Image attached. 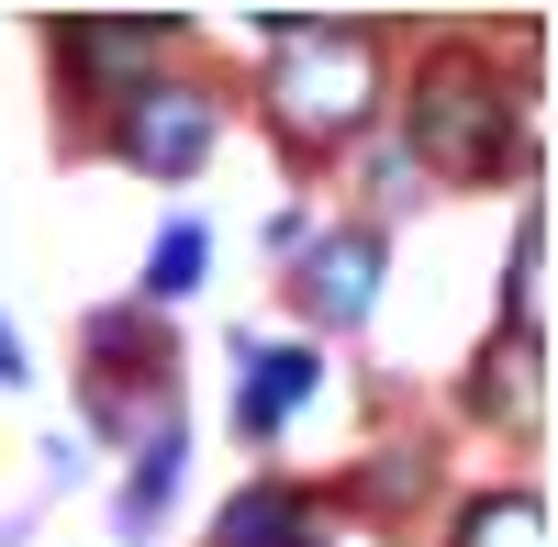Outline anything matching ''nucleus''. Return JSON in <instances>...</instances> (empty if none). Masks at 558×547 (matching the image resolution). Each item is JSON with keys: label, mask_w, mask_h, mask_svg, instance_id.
I'll list each match as a JSON object with an SVG mask.
<instances>
[{"label": "nucleus", "mask_w": 558, "mask_h": 547, "mask_svg": "<svg viewBox=\"0 0 558 547\" xmlns=\"http://www.w3.org/2000/svg\"><path fill=\"white\" fill-rule=\"evenodd\" d=\"M257 112L279 134V157H347L380 134L391 101V45L380 23H257Z\"/></svg>", "instance_id": "nucleus-1"}, {"label": "nucleus", "mask_w": 558, "mask_h": 547, "mask_svg": "<svg viewBox=\"0 0 558 547\" xmlns=\"http://www.w3.org/2000/svg\"><path fill=\"white\" fill-rule=\"evenodd\" d=\"M402 157L447 179V191H492V179H514L525 146H514V89L492 78V45L447 34L413 57V89H402Z\"/></svg>", "instance_id": "nucleus-2"}, {"label": "nucleus", "mask_w": 558, "mask_h": 547, "mask_svg": "<svg viewBox=\"0 0 558 547\" xmlns=\"http://www.w3.org/2000/svg\"><path fill=\"white\" fill-rule=\"evenodd\" d=\"M89 146L112 168H134V179H157V191H179V179H202L213 146H223V89L202 68H157V78H134L112 101V123L89 134Z\"/></svg>", "instance_id": "nucleus-3"}, {"label": "nucleus", "mask_w": 558, "mask_h": 547, "mask_svg": "<svg viewBox=\"0 0 558 547\" xmlns=\"http://www.w3.org/2000/svg\"><path fill=\"white\" fill-rule=\"evenodd\" d=\"M279 291H291V313H302V336L324 347V336H357L368 313L391 302V223H313V235L279 257Z\"/></svg>", "instance_id": "nucleus-4"}, {"label": "nucleus", "mask_w": 558, "mask_h": 547, "mask_svg": "<svg viewBox=\"0 0 558 547\" xmlns=\"http://www.w3.org/2000/svg\"><path fill=\"white\" fill-rule=\"evenodd\" d=\"M179 481H191V414L179 391H157L123 436V481H112V536L123 547H157V525L179 514Z\"/></svg>", "instance_id": "nucleus-5"}, {"label": "nucleus", "mask_w": 558, "mask_h": 547, "mask_svg": "<svg viewBox=\"0 0 558 547\" xmlns=\"http://www.w3.org/2000/svg\"><path fill=\"white\" fill-rule=\"evenodd\" d=\"M45 57H57L68 112H112L134 78H157V57H179V23H57Z\"/></svg>", "instance_id": "nucleus-6"}, {"label": "nucleus", "mask_w": 558, "mask_h": 547, "mask_svg": "<svg viewBox=\"0 0 558 547\" xmlns=\"http://www.w3.org/2000/svg\"><path fill=\"white\" fill-rule=\"evenodd\" d=\"M324 402V347L313 336H235V436L279 447L291 414Z\"/></svg>", "instance_id": "nucleus-7"}, {"label": "nucleus", "mask_w": 558, "mask_h": 547, "mask_svg": "<svg viewBox=\"0 0 558 547\" xmlns=\"http://www.w3.org/2000/svg\"><path fill=\"white\" fill-rule=\"evenodd\" d=\"M213 547H336V525L302 481H246V491H223Z\"/></svg>", "instance_id": "nucleus-8"}, {"label": "nucleus", "mask_w": 558, "mask_h": 547, "mask_svg": "<svg viewBox=\"0 0 558 547\" xmlns=\"http://www.w3.org/2000/svg\"><path fill=\"white\" fill-rule=\"evenodd\" d=\"M202 280H213V223H202V212H168L157 246H146V268H134V302H146V313H179Z\"/></svg>", "instance_id": "nucleus-9"}, {"label": "nucleus", "mask_w": 558, "mask_h": 547, "mask_svg": "<svg viewBox=\"0 0 558 547\" xmlns=\"http://www.w3.org/2000/svg\"><path fill=\"white\" fill-rule=\"evenodd\" d=\"M447 547H547V491H536V481L470 491V503L447 514Z\"/></svg>", "instance_id": "nucleus-10"}, {"label": "nucleus", "mask_w": 558, "mask_h": 547, "mask_svg": "<svg viewBox=\"0 0 558 547\" xmlns=\"http://www.w3.org/2000/svg\"><path fill=\"white\" fill-rule=\"evenodd\" d=\"M502 336L514 347H547V212L525 202L514 223V257H502Z\"/></svg>", "instance_id": "nucleus-11"}, {"label": "nucleus", "mask_w": 558, "mask_h": 547, "mask_svg": "<svg viewBox=\"0 0 558 547\" xmlns=\"http://www.w3.org/2000/svg\"><path fill=\"white\" fill-rule=\"evenodd\" d=\"M481 357H492V369H470V414L536 425V380H547V347H514V336H492Z\"/></svg>", "instance_id": "nucleus-12"}, {"label": "nucleus", "mask_w": 558, "mask_h": 547, "mask_svg": "<svg viewBox=\"0 0 558 547\" xmlns=\"http://www.w3.org/2000/svg\"><path fill=\"white\" fill-rule=\"evenodd\" d=\"M357 491H368V503H425V491H436V447H425V436H402V459H368Z\"/></svg>", "instance_id": "nucleus-13"}, {"label": "nucleus", "mask_w": 558, "mask_h": 547, "mask_svg": "<svg viewBox=\"0 0 558 547\" xmlns=\"http://www.w3.org/2000/svg\"><path fill=\"white\" fill-rule=\"evenodd\" d=\"M413 191H425V168L402 157V134H368V212H357V223H380V212L413 202Z\"/></svg>", "instance_id": "nucleus-14"}, {"label": "nucleus", "mask_w": 558, "mask_h": 547, "mask_svg": "<svg viewBox=\"0 0 558 547\" xmlns=\"http://www.w3.org/2000/svg\"><path fill=\"white\" fill-rule=\"evenodd\" d=\"M78 481H89V436H45V503L78 491Z\"/></svg>", "instance_id": "nucleus-15"}, {"label": "nucleus", "mask_w": 558, "mask_h": 547, "mask_svg": "<svg viewBox=\"0 0 558 547\" xmlns=\"http://www.w3.org/2000/svg\"><path fill=\"white\" fill-rule=\"evenodd\" d=\"M0 391H34V347H23L12 313H0Z\"/></svg>", "instance_id": "nucleus-16"}, {"label": "nucleus", "mask_w": 558, "mask_h": 547, "mask_svg": "<svg viewBox=\"0 0 558 547\" xmlns=\"http://www.w3.org/2000/svg\"><path fill=\"white\" fill-rule=\"evenodd\" d=\"M302 235H313V212H302V202H279V212H268V257H291Z\"/></svg>", "instance_id": "nucleus-17"}]
</instances>
